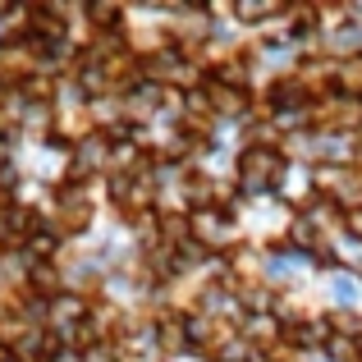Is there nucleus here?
Listing matches in <instances>:
<instances>
[{
	"instance_id": "obj_2",
	"label": "nucleus",
	"mask_w": 362,
	"mask_h": 362,
	"mask_svg": "<svg viewBox=\"0 0 362 362\" xmlns=\"http://www.w3.org/2000/svg\"><path fill=\"white\" fill-rule=\"evenodd\" d=\"M110 179V138L106 133H83L69 151V179L88 184V179Z\"/></svg>"
},
{
	"instance_id": "obj_1",
	"label": "nucleus",
	"mask_w": 362,
	"mask_h": 362,
	"mask_svg": "<svg viewBox=\"0 0 362 362\" xmlns=\"http://www.w3.org/2000/svg\"><path fill=\"white\" fill-rule=\"evenodd\" d=\"M284 179V151L275 142H247L239 151V188L257 193V188H275Z\"/></svg>"
},
{
	"instance_id": "obj_5",
	"label": "nucleus",
	"mask_w": 362,
	"mask_h": 362,
	"mask_svg": "<svg viewBox=\"0 0 362 362\" xmlns=\"http://www.w3.org/2000/svg\"><path fill=\"white\" fill-rule=\"evenodd\" d=\"M234 14L243 18V23H257V18H271V14H284L280 5H234Z\"/></svg>"
},
{
	"instance_id": "obj_4",
	"label": "nucleus",
	"mask_w": 362,
	"mask_h": 362,
	"mask_svg": "<svg viewBox=\"0 0 362 362\" xmlns=\"http://www.w3.org/2000/svg\"><path fill=\"white\" fill-rule=\"evenodd\" d=\"M202 97H206V106H211V115L216 119H225V115H243L247 106H252V92H239V88H230V83H221V78H211L206 74V83H202Z\"/></svg>"
},
{
	"instance_id": "obj_3",
	"label": "nucleus",
	"mask_w": 362,
	"mask_h": 362,
	"mask_svg": "<svg viewBox=\"0 0 362 362\" xmlns=\"http://www.w3.org/2000/svg\"><path fill=\"white\" fill-rule=\"evenodd\" d=\"M230 234H234L230 211H193V216H188V239H193L197 247H206L211 257H221V252H225Z\"/></svg>"
}]
</instances>
